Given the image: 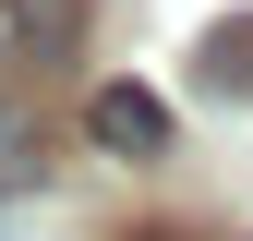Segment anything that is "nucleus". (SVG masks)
I'll return each mask as SVG.
<instances>
[{"label": "nucleus", "mask_w": 253, "mask_h": 241, "mask_svg": "<svg viewBox=\"0 0 253 241\" xmlns=\"http://www.w3.org/2000/svg\"><path fill=\"white\" fill-rule=\"evenodd\" d=\"M84 145L97 157H169V97L157 84H84Z\"/></svg>", "instance_id": "1"}, {"label": "nucleus", "mask_w": 253, "mask_h": 241, "mask_svg": "<svg viewBox=\"0 0 253 241\" xmlns=\"http://www.w3.org/2000/svg\"><path fill=\"white\" fill-rule=\"evenodd\" d=\"M12 60L24 73H73L84 60V0H12Z\"/></svg>", "instance_id": "2"}, {"label": "nucleus", "mask_w": 253, "mask_h": 241, "mask_svg": "<svg viewBox=\"0 0 253 241\" xmlns=\"http://www.w3.org/2000/svg\"><path fill=\"white\" fill-rule=\"evenodd\" d=\"M37 181H48V133L0 97V205H12V193H37Z\"/></svg>", "instance_id": "3"}, {"label": "nucleus", "mask_w": 253, "mask_h": 241, "mask_svg": "<svg viewBox=\"0 0 253 241\" xmlns=\"http://www.w3.org/2000/svg\"><path fill=\"white\" fill-rule=\"evenodd\" d=\"M193 73H205V97H253V12L241 24H205V60H193Z\"/></svg>", "instance_id": "4"}, {"label": "nucleus", "mask_w": 253, "mask_h": 241, "mask_svg": "<svg viewBox=\"0 0 253 241\" xmlns=\"http://www.w3.org/2000/svg\"><path fill=\"white\" fill-rule=\"evenodd\" d=\"M0 60H12V0H0Z\"/></svg>", "instance_id": "5"}]
</instances>
